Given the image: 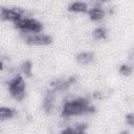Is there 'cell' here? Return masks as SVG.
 I'll return each instance as SVG.
<instances>
[{
	"label": "cell",
	"instance_id": "6da1fadb",
	"mask_svg": "<svg viewBox=\"0 0 134 134\" xmlns=\"http://www.w3.org/2000/svg\"><path fill=\"white\" fill-rule=\"evenodd\" d=\"M95 111V108L89 105V100L83 97L75 98L70 102H66L63 106L62 116L69 117L73 115H80L83 113H92Z\"/></svg>",
	"mask_w": 134,
	"mask_h": 134
},
{
	"label": "cell",
	"instance_id": "7a4b0ae2",
	"mask_svg": "<svg viewBox=\"0 0 134 134\" xmlns=\"http://www.w3.org/2000/svg\"><path fill=\"white\" fill-rule=\"evenodd\" d=\"M9 94L17 100H22L25 96V82L21 75H17L15 79L8 82Z\"/></svg>",
	"mask_w": 134,
	"mask_h": 134
},
{
	"label": "cell",
	"instance_id": "3957f363",
	"mask_svg": "<svg viewBox=\"0 0 134 134\" xmlns=\"http://www.w3.org/2000/svg\"><path fill=\"white\" fill-rule=\"evenodd\" d=\"M15 27L20 29L22 32H40L43 29L42 23L37 21L36 19L30 18H21L18 21L14 22Z\"/></svg>",
	"mask_w": 134,
	"mask_h": 134
},
{
	"label": "cell",
	"instance_id": "277c9868",
	"mask_svg": "<svg viewBox=\"0 0 134 134\" xmlns=\"http://www.w3.org/2000/svg\"><path fill=\"white\" fill-rule=\"evenodd\" d=\"M24 41L29 45H49L52 42V38L47 35L35 32L31 35H25Z\"/></svg>",
	"mask_w": 134,
	"mask_h": 134
},
{
	"label": "cell",
	"instance_id": "5b68a950",
	"mask_svg": "<svg viewBox=\"0 0 134 134\" xmlns=\"http://www.w3.org/2000/svg\"><path fill=\"white\" fill-rule=\"evenodd\" d=\"M23 14H24V10H22L20 8L0 7V20H3V21L16 22L22 18Z\"/></svg>",
	"mask_w": 134,
	"mask_h": 134
},
{
	"label": "cell",
	"instance_id": "8992f818",
	"mask_svg": "<svg viewBox=\"0 0 134 134\" xmlns=\"http://www.w3.org/2000/svg\"><path fill=\"white\" fill-rule=\"evenodd\" d=\"M75 81H76V79H75L74 76H71V77H69L67 81L59 80V81L52 82L50 85H51V87L53 88V91H64V90H66L67 88H69Z\"/></svg>",
	"mask_w": 134,
	"mask_h": 134
},
{
	"label": "cell",
	"instance_id": "52a82bcc",
	"mask_svg": "<svg viewBox=\"0 0 134 134\" xmlns=\"http://www.w3.org/2000/svg\"><path fill=\"white\" fill-rule=\"evenodd\" d=\"M54 92L55 91H48L46 93V96L44 98V103H43V108L44 110L48 113L52 110V107H53V102H54Z\"/></svg>",
	"mask_w": 134,
	"mask_h": 134
},
{
	"label": "cell",
	"instance_id": "ba28073f",
	"mask_svg": "<svg viewBox=\"0 0 134 134\" xmlns=\"http://www.w3.org/2000/svg\"><path fill=\"white\" fill-rule=\"evenodd\" d=\"M88 15L92 21H99L105 17V12L102 7L95 6L88 10Z\"/></svg>",
	"mask_w": 134,
	"mask_h": 134
},
{
	"label": "cell",
	"instance_id": "9c48e42d",
	"mask_svg": "<svg viewBox=\"0 0 134 134\" xmlns=\"http://www.w3.org/2000/svg\"><path fill=\"white\" fill-rule=\"evenodd\" d=\"M94 59V54L92 52H80L76 55V61L82 65H87L91 63Z\"/></svg>",
	"mask_w": 134,
	"mask_h": 134
},
{
	"label": "cell",
	"instance_id": "30bf717a",
	"mask_svg": "<svg viewBox=\"0 0 134 134\" xmlns=\"http://www.w3.org/2000/svg\"><path fill=\"white\" fill-rule=\"evenodd\" d=\"M16 114V110L8 107H0V120L13 118Z\"/></svg>",
	"mask_w": 134,
	"mask_h": 134
},
{
	"label": "cell",
	"instance_id": "8fae6325",
	"mask_svg": "<svg viewBox=\"0 0 134 134\" xmlns=\"http://www.w3.org/2000/svg\"><path fill=\"white\" fill-rule=\"evenodd\" d=\"M68 10L74 12V13H87V4L84 2H73L69 5Z\"/></svg>",
	"mask_w": 134,
	"mask_h": 134
},
{
	"label": "cell",
	"instance_id": "7c38bea8",
	"mask_svg": "<svg viewBox=\"0 0 134 134\" xmlns=\"http://www.w3.org/2000/svg\"><path fill=\"white\" fill-rule=\"evenodd\" d=\"M87 129L86 124H80L76 125L74 128H67L62 131V133H72V134H77V133H84Z\"/></svg>",
	"mask_w": 134,
	"mask_h": 134
},
{
	"label": "cell",
	"instance_id": "4fadbf2b",
	"mask_svg": "<svg viewBox=\"0 0 134 134\" xmlns=\"http://www.w3.org/2000/svg\"><path fill=\"white\" fill-rule=\"evenodd\" d=\"M93 36L97 40H104V39L107 38V31L104 27H97L96 29H94Z\"/></svg>",
	"mask_w": 134,
	"mask_h": 134
},
{
	"label": "cell",
	"instance_id": "5bb4252c",
	"mask_svg": "<svg viewBox=\"0 0 134 134\" xmlns=\"http://www.w3.org/2000/svg\"><path fill=\"white\" fill-rule=\"evenodd\" d=\"M22 71L27 75L31 76V62L30 61H25L22 65Z\"/></svg>",
	"mask_w": 134,
	"mask_h": 134
},
{
	"label": "cell",
	"instance_id": "9a60e30c",
	"mask_svg": "<svg viewBox=\"0 0 134 134\" xmlns=\"http://www.w3.org/2000/svg\"><path fill=\"white\" fill-rule=\"evenodd\" d=\"M119 73L122 74V75L128 76V75H130V74L132 73V67H130L129 65L124 64V65H121V66L119 67Z\"/></svg>",
	"mask_w": 134,
	"mask_h": 134
},
{
	"label": "cell",
	"instance_id": "2e32d148",
	"mask_svg": "<svg viewBox=\"0 0 134 134\" xmlns=\"http://www.w3.org/2000/svg\"><path fill=\"white\" fill-rule=\"evenodd\" d=\"M126 122L130 126V127H133L134 126V114L133 113H130L126 116Z\"/></svg>",
	"mask_w": 134,
	"mask_h": 134
},
{
	"label": "cell",
	"instance_id": "e0dca14e",
	"mask_svg": "<svg viewBox=\"0 0 134 134\" xmlns=\"http://www.w3.org/2000/svg\"><path fill=\"white\" fill-rule=\"evenodd\" d=\"M94 97H96V98H102V93H98L97 91L96 92H94V95H93Z\"/></svg>",
	"mask_w": 134,
	"mask_h": 134
},
{
	"label": "cell",
	"instance_id": "ac0fdd59",
	"mask_svg": "<svg viewBox=\"0 0 134 134\" xmlns=\"http://www.w3.org/2000/svg\"><path fill=\"white\" fill-rule=\"evenodd\" d=\"M2 66H3V63H2V62H0V70H1V69H2V68H3V67H2Z\"/></svg>",
	"mask_w": 134,
	"mask_h": 134
}]
</instances>
